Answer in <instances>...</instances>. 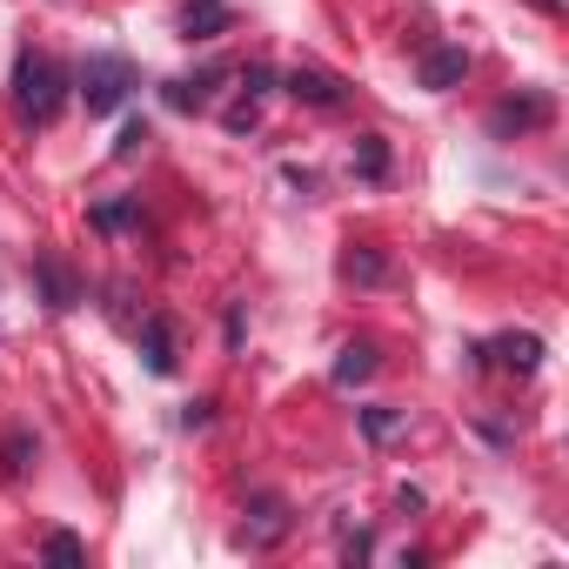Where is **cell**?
Listing matches in <instances>:
<instances>
[{
  "label": "cell",
  "mask_w": 569,
  "mask_h": 569,
  "mask_svg": "<svg viewBox=\"0 0 569 569\" xmlns=\"http://www.w3.org/2000/svg\"><path fill=\"white\" fill-rule=\"evenodd\" d=\"M61 101H68V74H61L48 54L21 48V61H14V108H21L34 128H48V121L61 114Z\"/></svg>",
  "instance_id": "obj_1"
},
{
  "label": "cell",
  "mask_w": 569,
  "mask_h": 569,
  "mask_svg": "<svg viewBox=\"0 0 569 569\" xmlns=\"http://www.w3.org/2000/svg\"><path fill=\"white\" fill-rule=\"evenodd\" d=\"M128 94H134V61L128 54H108L101 48V54L81 61V108L88 114H114Z\"/></svg>",
  "instance_id": "obj_2"
},
{
  "label": "cell",
  "mask_w": 569,
  "mask_h": 569,
  "mask_svg": "<svg viewBox=\"0 0 569 569\" xmlns=\"http://www.w3.org/2000/svg\"><path fill=\"white\" fill-rule=\"evenodd\" d=\"M556 121V94H509V101H496L489 108V141H522V134H536V128H549Z\"/></svg>",
  "instance_id": "obj_3"
},
{
  "label": "cell",
  "mask_w": 569,
  "mask_h": 569,
  "mask_svg": "<svg viewBox=\"0 0 569 569\" xmlns=\"http://www.w3.org/2000/svg\"><path fill=\"white\" fill-rule=\"evenodd\" d=\"M296 529V509H289V496H248V516H241V529H234V542L241 549H274L281 536Z\"/></svg>",
  "instance_id": "obj_4"
},
{
  "label": "cell",
  "mask_w": 569,
  "mask_h": 569,
  "mask_svg": "<svg viewBox=\"0 0 569 569\" xmlns=\"http://www.w3.org/2000/svg\"><path fill=\"white\" fill-rule=\"evenodd\" d=\"M34 281H41V296H48V309H54V316H68V309H81V302H88L81 274H74L61 254H48V248L34 254Z\"/></svg>",
  "instance_id": "obj_5"
},
{
  "label": "cell",
  "mask_w": 569,
  "mask_h": 569,
  "mask_svg": "<svg viewBox=\"0 0 569 569\" xmlns=\"http://www.w3.org/2000/svg\"><path fill=\"white\" fill-rule=\"evenodd\" d=\"M281 88H289L302 108H342V101H349V81H342V74H329V68H309V61H302V68H289V81H281Z\"/></svg>",
  "instance_id": "obj_6"
},
{
  "label": "cell",
  "mask_w": 569,
  "mask_h": 569,
  "mask_svg": "<svg viewBox=\"0 0 569 569\" xmlns=\"http://www.w3.org/2000/svg\"><path fill=\"white\" fill-rule=\"evenodd\" d=\"M134 349H141V362H148V376H174V322L161 316V309H148L141 316V329H134Z\"/></svg>",
  "instance_id": "obj_7"
},
{
  "label": "cell",
  "mask_w": 569,
  "mask_h": 569,
  "mask_svg": "<svg viewBox=\"0 0 569 569\" xmlns=\"http://www.w3.org/2000/svg\"><path fill=\"white\" fill-rule=\"evenodd\" d=\"M482 356H489L496 369H509V376H536V369H542V336H529V329H509V336L482 342Z\"/></svg>",
  "instance_id": "obj_8"
},
{
  "label": "cell",
  "mask_w": 569,
  "mask_h": 569,
  "mask_svg": "<svg viewBox=\"0 0 569 569\" xmlns=\"http://www.w3.org/2000/svg\"><path fill=\"white\" fill-rule=\"evenodd\" d=\"M462 81H469V48H429L422 54V88L429 94H449Z\"/></svg>",
  "instance_id": "obj_9"
},
{
  "label": "cell",
  "mask_w": 569,
  "mask_h": 569,
  "mask_svg": "<svg viewBox=\"0 0 569 569\" xmlns=\"http://www.w3.org/2000/svg\"><path fill=\"white\" fill-rule=\"evenodd\" d=\"M228 68H201V74H181V81H168L161 88V101L174 108V114H201L208 101H214V81H221Z\"/></svg>",
  "instance_id": "obj_10"
},
{
  "label": "cell",
  "mask_w": 569,
  "mask_h": 569,
  "mask_svg": "<svg viewBox=\"0 0 569 569\" xmlns=\"http://www.w3.org/2000/svg\"><path fill=\"white\" fill-rule=\"evenodd\" d=\"M228 0H188L181 8V41H214V34H228Z\"/></svg>",
  "instance_id": "obj_11"
},
{
  "label": "cell",
  "mask_w": 569,
  "mask_h": 569,
  "mask_svg": "<svg viewBox=\"0 0 569 569\" xmlns=\"http://www.w3.org/2000/svg\"><path fill=\"white\" fill-rule=\"evenodd\" d=\"M336 389H356V382H369L376 376V342H342V356H336Z\"/></svg>",
  "instance_id": "obj_12"
},
{
  "label": "cell",
  "mask_w": 569,
  "mask_h": 569,
  "mask_svg": "<svg viewBox=\"0 0 569 569\" xmlns=\"http://www.w3.org/2000/svg\"><path fill=\"white\" fill-rule=\"evenodd\" d=\"M382 274H389V254L382 248H349L342 254V281H356V289H376Z\"/></svg>",
  "instance_id": "obj_13"
},
{
  "label": "cell",
  "mask_w": 569,
  "mask_h": 569,
  "mask_svg": "<svg viewBox=\"0 0 569 569\" xmlns=\"http://www.w3.org/2000/svg\"><path fill=\"white\" fill-rule=\"evenodd\" d=\"M134 221H141V201H128V194L94 201V228H101V234H121V228H134Z\"/></svg>",
  "instance_id": "obj_14"
},
{
  "label": "cell",
  "mask_w": 569,
  "mask_h": 569,
  "mask_svg": "<svg viewBox=\"0 0 569 569\" xmlns=\"http://www.w3.org/2000/svg\"><path fill=\"white\" fill-rule=\"evenodd\" d=\"M402 429H409L402 409H389V402H382V409H362V436H369V442H396Z\"/></svg>",
  "instance_id": "obj_15"
},
{
  "label": "cell",
  "mask_w": 569,
  "mask_h": 569,
  "mask_svg": "<svg viewBox=\"0 0 569 569\" xmlns=\"http://www.w3.org/2000/svg\"><path fill=\"white\" fill-rule=\"evenodd\" d=\"M0 469H8V476H28L34 469V436L28 429H8V442H0Z\"/></svg>",
  "instance_id": "obj_16"
},
{
  "label": "cell",
  "mask_w": 569,
  "mask_h": 569,
  "mask_svg": "<svg viewBox=\"0 0 569 569\" xmlns=\"http://www.w3.org/2000/svg\"><path fill=\"white\" fill-rule=\"evenodd\" d=\"M41 556H48V562H61V569H81V562H88V542H81V536H68V529H54V536L41 542Z\"/></svg>",
  "instance_id": "obj_17"
},
{
  "label": "cell",
  "mask_w": 569,
  "mask_h": 569,
  "mask_svg": "<svg viewBox=\"0 0 569 569\" xmlns=\"http://www.w3.org/2000/svg\"><path fill=\"white\" fill-rule=\"evenodd\" d=\"M356 168H362V181H382V174H389V148H382V134H362Z\"/></svg>",
  "instance_id": "obj_18"
},
{
  "label": "cell",
  "mask_w": 569,
  "mask_h": 569,
  "mask_svg": "<svg viewBox=\"0 0 569 569\" xmlns=\"http://www.w3.org/2000/svg\"><path fill=\"white\" fill-rule=\"evenodd\" d=\"M141 148H148V121H141V114H134V121H128V128H121V141H114V161H134V154H141Z\"/></svg>",
  "instance_id": "obj_19"
},
{
  "label": "cell",
  "mask_w": 569,
  "mask_h": 569,
  "mask_svg": "<svg viewBox=\"0 0 569 569\" xmlns=\"http://www.w3.org/2000/svg\"><path fill=\"white\" fill-rule=\"evenodd\" d=\"M268 88H274V74H268L261 61H248V68H241V101H261Z\"/></svg>",
  "instance_id": "obj_20"
},
{
  "label": "cell",
  "mask_w": 569,
  "mask_h": 569,
  "mask_svg": "<svg viewBox=\"0 0 569 569\" xmlns=\"http://www.w3.org/2000/svg\"><path fill=\"white\" fill-rule=\"evenodd\" d=\"M221 121H228V134H248V128L261 121V108H254V101H234V108H228Z\"/></svg>",
  "instance_id": "obj_21"
},
{
  "label": "cell",
  "mask_w": 569,
  "mask_h": 569,
  "mask_svg": "<svg viewBox=\"0 0 569 569\" xmlns=\"http://www.w3.org/2000/svg\"><path fill=\"white\" fill-rule=\"evenodd\" d=\"M369 549H376V536H369V529H342V556H349V562H362Z\"/></svg>",
  "instance_id": "obj_22"
},
{
  "label": "cell",
  "mask_w": 569,
  "mask_h": 569,
  "mask_svg": "<svg viewBox=\"0 0 569 569\" xmlns=\"http://www.w3.org/2000/svg\"><path fill=\"white\" fill-rule=\"evenodd\" d=\"M208 422H214V402H188V409H181V429H188V436L208 429Z\"/></svg>",
  "instance_id": "obj_23"
}]
</instances>
